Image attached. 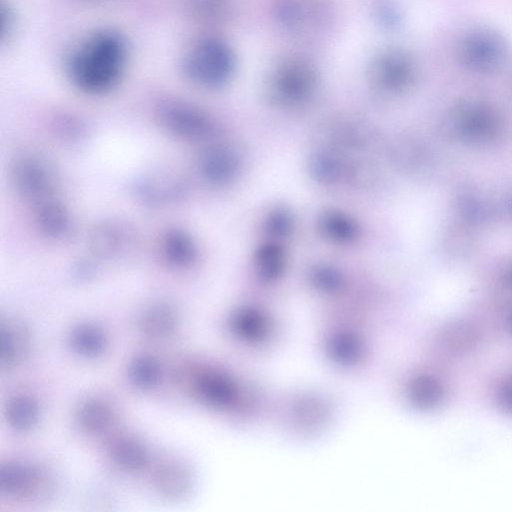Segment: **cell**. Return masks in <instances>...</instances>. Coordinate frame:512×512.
<instances>
[{
  "instance_id": "6da1fadb",
  "label": "cell",
  "mask_w": 512,
  "mask_h": 512,
  "mask_svg": "<svg viewBox=\"0 0 512 512\" xmlns=\"http://www.w3.org/2000/svg\"><path fill=\"white\" fill-rule=\"evenodd\" d=\"M127 61L124 37L113 30H99L81 41L69 54L66 70L80 91L101 95L117 86Z\"/></svg>"
},
{
  "instance_id": "7a4b0ae2",
  "label": "cell",
  "mask_w": 512,
  "mask_h": 512,
  "mask_svg": "<svg viewBox=\"0 0 512 512\" xmlns=\"http://www.w3.org/2000/svg\"><path fill=\"white\" fill-rule=\"evenodd\" d=\"M11 174L16 192L28 205L35 225L55 220L69 211L60 196L53 170L41 158L17 157Z\"/></svg>"
},
{
  "instance_id": "3957f363",
  "label": "cell",
  "mask_w": 512,
  "mask_h": 512,
  "mask_svg": "<svg viewBox=\"0 0 512 512\" xmlns=\"http://www.w3.org/2000/svg\"><path fill=\"white\" fill-rule=\"evenodd\" d=\"M183 72L193 84L205 89H217L226 85L236 67L232 47L218 37H204L186 52Z\"/></svg>"
},
{
  "instance_id": "277c9868",
  "label": "cell",
  "mask_w": 512,
  "mask_h": 512,
  "mask_svg": "<svg viewBox=\"0 0 512 512\" xmlns=\"http://www.w3.org/2000/svg\"><path fill=\"white\" fill-rule=\"evenodd\" d=\"M318 82V73L310 61L299 56L285 57L270 71L268 96L279 106L300 107L314 97Z\"/></svg>"
},
{
  "instance_id": "5b68a950",
  "label": "cell",
  "mask_w": 512,
  "mask_h": 512,
  "mask_svg": "<svg viewBox=\"0 0 512 512\" xmlns=\"http://www.w3.org/2000/svg\"><path fill=\"white\" fill-rule=\"evenodd\" d=\"M274 13L285 32L303 39L326 32L334 15L330 0H276Z\"/></svg>"
},
{
  "instance_id": "8992f818",
  "label": "cell",
  "mask_w": 512,
  "mask_h": 512,
  "mask_svg": "<svg viewBox=\"0 0 512 512\" xmlns=\"http://www.w3.org/2000/svg\"><path fill=\"white\" fill-rule=\"evenodd\" d=\"M155 114L161 129L182 141L201 142L210 138L215 131L212 118L184 100H163L158 104Z\"/></svg>"
},
{
  "instance_id": "52a82bcc",
  "label": "cell",
  "mask_w": 512,
  "mask_h": 512,
  "mask_svg": "<svg viewBox=\"0 0 512 512\" xmlns=\"http://www.w3.org/2000/svg\"><path fill=\"white\" fill-rule=\"evenodd\" d=\"M460 62L475 73L489 74L500 70L508 58V47L497 33L487 29L472 30L457 46Z\"/></svg>"
},
{
  "instance_id": "ba28073f",
  "label": "cell",
  "mask_w": 512,
  "mask_h": 512,
  "mask_svg": "<svg viewBox=\"0 0 512 512\" xmlns=\"http://www.w3.org/2000/svg\"><path fill=\"white\" fill-rule=\"evenodd\" d=\"M417 65L406 50L389 48L376 54L368 66V78L382 93L396 94L407 90L415 81Z\"/></svg>"
},
{
  "instance_id": "9c48e42d",
  "label": "cell",
  "mask_w": 512,
  "mask_h": 512,
  "mask_svg": "<svg viewBox=\"0 0 512 512\" xmlns=\"http://www.w3.org/2000/svg\"><path fill=\"white\" fill-rule=\"evenodd\" d=\"M0 489L7 496L40 499L51 493L53 479L42 467L21 461H9L0 468Z\"/></svg>"
},
{
  "instance_id": "30bf717a",
  "label": "cell",
  "mask_w": 512,
  "mask_h": 512,
  "mask_svg": "<svg viewBox=\"0 0 512 512\" xmlns=\"http://www.w3.org/2000/svg\"><path fill=\"white\" fill-rule=\"evenodd\" d=\"M456 132L471 142H488L495 139L502 125L496 112L486 105L466 104L455 115Z\"/></svg>"
},
{
  "instance_id": "8fae6325",
  "label": "cell",
  "mask_w": 512,
  "mask_h": 512,
  "mask_svg": "<svg viewBox=\"0 0 512 512\" xmlns=\"http://www.w3.org/2000/svg\"><path fill=\"white\" fill-rule=\"evenodd\" d=\"M157 244L161 261L171 269L185 270L197 261V245L185 230L169 228L160 235Z\"/></svg>"
},
{
  "instance_id": "7c38bea8",
  "label": "cell",
  "mask_w": 512,
  "mask_h": 512,
  "mask_svg": "<svg viewBox=\"0 0 512 512\" xmlns=\"http://www.w3.org/2000/svg\"><path fill=\"white\" fill-rule=\"evenodd\" d=\"M197 167L199 174L206 182L222 185L235 177L239 161L231 149L222 145H212L201 152Z\"/></svg>"
},
{
  "instance_id": "4fadbf2b",
  "label": "cell",
  "mask_w": 512,
  "mask_h": 512,
  "mask_svg": "<svg viewBox=\"0 0 512 512\" xmlns=\"http://www.w3.org/2000/svg\"><path fill=\"white\" fill-rule=\"evenodd\" d=\"M155 490L168 499H179L188 495L192 476L187 466L177 461H166L155 469L152 476Z\"/></svg>"
},
{
  "instance_id": "5bb4252c",
  "label": "cell",
  "mask_w": 512,
  "mask_h": 512,
  "mask_svg": "<svg viewBox=\"0 0 512 512\" xmlns=\"http://www.w3.org/2000/svg\"><path fill=\"white\" fill-rule=\"evenodd\" d=\"M30 343L28 330L18 322H2L0 329V360L3 368H11L20 361Z\"/></svg>"
},
{
  "instance_id": "9a60e30c",
  "label": "cell",
  "mask_w": 512,
  "mask_h": 512,
  "mask_svg": "<svg viewBox=\"0 0 512 512\" xmlns=\"http://www.w3.org/2000/svg\"><path fill=\"white\" fill-rule=\"evenodd\" d=\"M177 325V314L174 308L166 303L151 305L139 319L140 330L152 339H164L171 336Z\"/></svg>"
},
{
  "instance_id": "2e32d148",
  "label": "cell",
  "mask_w": 512,
  "mask_h": 512,
  "mask_svg": "<svg viewBox=\"0 0 512 512\" xmlns=\"http://www.w3.org/2000/svg\"><path fill=\"white\" fill-rule=\"evenodd\" d=\"M76 419L85 432L101 434L112 426L114 412L107 402L94 398L80 404L76 412Z\"/></svg>"
},
{
  "instance_id": "e0dca14e",
  "label": "cell",
  "mask_w": 512,
  "mask_h": 512,
  "mask_svg": "<svg viewBox=\"0 0 512 512\" xmlns=\"http://www.w3.org/2000/svg\"><path fill=\"white\" fill-rule=\"evenodd\" d=\"M109 454L118 466L129 471L141 470L149 461L145 446L129 436L115 438L109 446Z\"/></svg>"
},
{
  "instance_id": "ac0fdd59",
  "label": "cell",
  "mask_w": 512,
  "mask_h": 512,
  "mask_svg": "<svg viewBox=\"0 0 512 512\" xmlns=\"http://www.w3.org/2000/svg\"><path fill=\"white\" fill-rule=\"evenodd\" d=\"M130 234L126 229L115 223L96 226L90 235V246L93 253L99 256H114L124 251Z\"/></svg>"
},
{
  "instance_id": "d6986e66",
  "label": "cell",
  "mask_w": 512,
  "mask_h": 512,
  "mask_svg": "<svg viewBox=\"0 0 512 512\" xmlns=\"http://www.w3.org/2000/svg\"><path fill=\"white\" fill-rule=\"evenodd\" d=\"M69 342L76 353L90 358L101 355L108 343L103 330L93 324L75 327L69 336Z\"/></svg>"
},
{
  "instance_id": "ffe728a7",
  "label": "cell",
  "mask_w": 512,
  "mask_h": 512,
  "mask_svg": "<svg viewBox=\"0 0 512 512\" xmlns=\"http://www.w3.org/2000/svg\"><path fill=\"white\" fill-rule=\"evenodd\" d=\"M39 405L29 395H15L8 401L5 415L9 425L17 431L31 429L39 419Z\"/></svg>"
},
{
  "instance_id": "44dd1931",
  "label": "cell",
  "mask_w": 512,
  "mask_h": 512,
  "mask_svg": "<svg viewBox=\"0 0 512 512\" xmlns=\"http://www.w3.org/2000/svg\"><path fill=\"white\" fill-rule=\"evenodd\" d=\"M478 331L470 323L455 321L444 326L440 333V341L444 348L453 353H467L478 342Z\"/></svg>"
},
{
  "instance_id": "7402d4cb",
  "label": "cell",
  "mask_w": 512,
  "mask_h": 512,
  "mask_svg": "<svg viewBox=\"0 0 512 512\" xmlns=\"http://www.w3.org/2000/svg\"><path fill=\"white\" fill-rule=\"evenodd\" d=\"M128 376L132 384L141 389L155 387L161 379V367L156 359L149 355L134 358L128 367Z\"/></svg>"
},
{
  "instance_id": "603a6c76",
  "label": "cell",
  "mask_w": 512,
  "mask_h": 512,
  "mask_svg": "<svg viewBox=\"0 0 512 512\" xmlns=\"http://www.w3.org/2000/svg\"><path fill=\"white\" fill-rule=\"evenodd\" d=\"M320 229L324 235L339 242L354 240L359 230L353 219L335 211L325 212L321 216Z\"/></svg>"
},
{
  "instance_id": "cb8c5ba5",
  "label": "cell",
  "mask_w": 512,
  "mask_h": 512,
  "mask_svg": "<svg viewBox=\"0 0 512 512\" xmlns=\"http://www.w3.org/2000/svg\"><path fill=\"white\" fill-rule=\"evenodd\" d=\"M413 394L418 405L423 408H434L443 399V388L435 378L424 376L415 381Z\"/></svg>"
},
{
  "instance_id": "d4e9b609",
  "label": "cell",
  "mask_w": 512,
  "mask_h": 512,
  "mask_svg": "<svg viewBox=\"0 0 512 512\" xmlns=\"http://www.w3.org/2000/svg\"><path fill=\"white\" fill-rule=\"evenodd\" d=\"M255 261L259 272L268 278L278 276L285 264L282 250L271 243L259 249Z\"/></svg>"
},
{
  "instance_id": "484cf974",
  "label": "cell",
  "mask_w": 512,
  "mask_h": 512,
  "mask_svg": "<svg viewBox=\"0 0 512 512\" xmlns=\"http://www.w3.org/2000/svg\"><path fill=\"white\" fill-rule=\"evenodd\" d=\"M458 206L463 218L473 223L485 221L490 214L486 202L473 192L465 191L460 194Z\"/></svg>"
},
{
  "instance_id": "4316f807",
  "label": "cell",
  "mask_w": 512,
  "mask_h": 512,
  "mask_svg": "<svg viewBox=\"0 0 512 512\" xmlns=\"http://www.w3.org/2000/svg\"><path fill=\"white\" fill-rule=\"evenodd\" d=\"M373 15L377 23L387 30H394L401 23L399 10L390 0H377L373 5Z\"/></svg>"
},
{
  "instance_id": "83f0119b",
  "label": "cell",
  "mask_w": 512,
  "mask_h": 512,
  "mask_svg": "<svg viewBox=\"0 0 512 512\" xmlns=\"http://www.w3.org/2000/svg\"><path fill=\"white\" fill-rule=\"evenodd\" d=\"M292 227V218L284 209H276L269 214L266 220V228L273 234L285 235Z\"/></svg>"
},
{
  "instance_id": "f1b7e54d",
  "label": "cell",
  "mask_w": 512,
  "mask_h": 512,
  "mask_svg": "<svg viewBox=\"0 0 512 512\" xmlns=\"http://www.w3.org/2000/svg\"><path fill=\"white\" fill-rule=\"evenodd\" d=\"M195 8L200 14L209 19H218L226 14L227 0H194Z\"/></svg>"
},
{
  "instance_id": "f546056e",
  "label": "cell",
  "mask_w": 512,
  "mask_h": 512,
  "mask_svg": "<svg viewBox=\"0 0 512 512\" xmlns=\"http://www.w3.org/2000/svg\"><path fill=\"white\" fill-rule=\"evenodd\" d=\"M499 402L503 410L512 416V374L500 386Z\"/></svg>"
},
{
  "instance_id": "4dcf8cb0",
  "label": "cell",
  "mask_w": 512,
  "mask_h": 512,
  "mask_svg": "<svg viewBox=\"0 0 512 512\" xmlns=\"http://www.w3.org/2000/svg\"><path fill=\"white\" fill-rule=\"evenodd\" d=\"M1 38L3 39L5 35L11 33L12 28L14 26L13 21V14L9 7H5L2 5V12H1Z\"/></svg>"
},
{
  "instance_id": "1f68e13d",
  "label": "cell",
  "mask_w": 512,
  "mask_h": 512,
  "mask_svg": "<svg viewBox=\"0 0 512 512\" xmlns=\"http://www.w3.org/2000/svg\"><path fill=\"white\" fill-rule=\"evenodd\" d=\"M506 330L508 334L512 337V309L506 318Z\"/></svg>"
},
{
  "instance_id": "d6a6232c",
  "label": "cell",
  "mask_w": 512,
  "mask_h": 512,
  "mask_svg": "<svg viewBox=\"0 0 512 512\" xmlns=\"http://www.w3.org/2000/svg\"><path fill=\"white\" fill-rule=\"evenodd\" d=\"M506 282L512 286V266L508 269L507 273H506Z\"/></svg>"
}]
</instances>
